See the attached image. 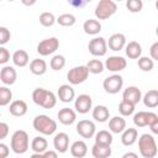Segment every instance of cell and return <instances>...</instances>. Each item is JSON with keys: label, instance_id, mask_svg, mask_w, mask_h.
<instances>
[{"label": "cell", "instance_id": "f5cc1de1", "mask_svg": "<svg viewBox=\"0 0 158 158\" xmlns=\"http://www.w3.org/2000/svg\"><path fill=\"white\" fill-rule=\"evenodd\" d=\"M156 35H157V37H158V26L156 27Z\"/></svg>", "mask_w": 158, "mask_h": 158}, {"label": "cell", "instance_id": "f907efd6", "mask_svg": "<svg viewBox=\"0 0 158 158\" xmlns=\"http://www.w3.org/2000/svg\"><path fill=\"white\" fill-rule=\"evenodd\" d=\"M84 4H85V2H80V1H79V2H72V5H74V6H79V7L83 6Z\"/></svg>", "mask_w": 158, "mask_h": 158}, {"label": "cell", "instance_id": "e0dca14e", "mask_svg": "<svg viewBox=\"0 0 158 158\" xmlns=\"http://www.w3.org/2000/svg\"><path fill=\"white\" fill-rule=\"evenodd\" d=\"M53 147L58 153H65L69 147V136L65 132H58L56 133L53 138Z\"/></svg>", "mask_w": 158, "mask_h": 158}, {"label": "cell", "instance_id": "b9f144b4", "mask_svg": "<svg viewBox=\"0 0 158 158\" xmlns=\"http://www.w3.org/2000/svg\"><path fill=\"white\" fill-rule=\"evenodd\" d=\"M10 60V52L4 46L0 47V64H5Z\"/></svg>", "mask_w": 158, "mask_h": 158}, {"label": "cell", "instance_id": "681fc988", "mask_svg": "<svg viewBox=\"0 0 158 158\" xmlns=\"http://www.w3.org/2000/svg\"><path fill=\"white\" fill-rule=\"evenodd\" d=\"M30 158H44V156H43V153H33V154H31Z\"/></svg>", "mask_w": 158, "mask_h": 158}, {"label": "cell", "instance_id": "ee69618b", "mask_svg": "<svg viewBox=\"0 0 158 158\" xmlns=\"http://www.w3.org/2000/svg\"><path fill=\"white\" fill-rule=\"evenodd\" d=\"M9 135V125L6 122H0V139H5Z\"/></svg>", "mask_w": 158, "mask_h": 158}, {"label": "cell", "instance_id": "4fadbf2b", "mask_svg": "<svg viewBox=\"0 0 158 158\" xmlns=\"http://www.w3.org/2000/svg\"><path fill=\"white\" fill-rule=\"evenodd\" d=\"M75 128L78 135L83 138H91L96 135V126L91 120H80Z\"/></svg>", "mask_w": 158, "mask_h": 158}, {"label": "cell", "instance_id": "7402d4cb", "mask_svg": "<svg viewBox=\"0 0 158 158\" xmlns=\"http://www.w3.org/2000/svg\"><path fill=\"white\" fill-rule=\"evenodd\" d=\"M125 53L130 59H139L142 57V46L137 41H131L126 44Z\"/></svg>", "mask_w": 158, "mask_h": 158}, {"label": "cell", "instance_id": "4316f807", "mask_svg": "<svg viewBox=\"0 0 158 158\" xmlns=\"http://www.w3.org/2000/svg\"><path fill=\"white\" fill-rule=\"evenodd\" d=\"M143 105L148 109H154L158 107V90L157 89H151L148 90L143 96H142Z\"/></svg>", "mask_w": 158, "mask_h": 158}, {"label": "cell", "instance_id": "9a60e30c", "mask_svg": "<svg viewBox=\"0 0 158 158\" xmlns=\"http://www.w3.org/2000/svg\"><path fill=\"white\" fill-rule=\"evenodd\" d=\"M126 36L123 33H120V32H116V33H112L110 37H109V41H107V47L109 49L114 51V52H117V51H121L126 47Z\"/></svg>", "mask_w": 158, "mask_h": 158}, {"label": "cell", "instance_id": "7a4b0ae2", "mask_svg": "<svg viewBox=\"0 0 158 158\" xmlns=\"http://www.w3.org/2000/svg\"><path fill=\"white\" fill-rule=\"evenodd\" d=\"M32 125L37 132L44 136H51L57 131V121H54L53 118H51L48 115L44 114L35 116Z\"/></svg>", "mask_w": 158, "mask_h": 158}, {"label": "cell", "instance_id": "d590c367", "mask_svg": "<svg viewBox=\"0 0 158 158\" xmlns=\"http://www.w3.org/2000/svg\"><path fill=\"white\" fill-rule=\"evenodd\" d=\"M49 67L51 69H53L54 72L62 70L65 67V57L62 54H56L52 57L51 62H49Z\"/></svg>", "mask_w": 158, "mask_h": 158}, {"label": "cell", "instance_id": "7c38bea8", "mask_svg": "<svg viewBox=\"0 0 158 158\" xmlns=\"http://www.w3.org/2000/svg\"><path fill=\"white\" fill-rule=\"evenodd\" d=\"M104 64H105V69L116 74V73L123 70L127 67V60L121 56H110L105 60Z\"/></svg>", "mask_w": 158, "mask_h": 158}, {"label": "cell", "instance_id": "816d5d0a", "mask_svg": "<svg viewBox=\"0 0 158 158\" xmlns=\"http://www.w3.org/2000/svg\"><path fill=\"white\" fill-rule=\"evenodd\" d=\"M22 2H23V4H25V5H33V4H35V2H36V1H35V0H33V1H30V2H27V1H22Z\"/></svg>", "mask_w": 158, "mask_h": 158}, {"label": "cell", "instance_id": "484cf974", "mask_svg": "<svg viewBox=\"0 0 158 158\" xmlns=\"http://www.w3.org/2000/svg\"><path fill=\"white\" fill-rule=\"evenodd\" d=\"M69 149H70V154L74 158H84L88 153V146L83 139L73 142Z\"/></svg>", "mask_w": 158, "mask_h": 158}, {"label": "cell", "instance_id": "f546056e", "mask_svg": "<svg viewBox=\"0 0 158 158\" xmlns=\"http://www.w3.org/2000/svg\"><path fill=\"white\" fill-rule=\"evenodd\" d=\"M47 148H48V142L42 136H36L31 141V149L33 151V153H44L46 151H48Z\"/></svg>", "mask_w": 158, "mask_h": 158}, {"label": "cell", "instance_id": "f6af8a7d", "mask_svg": "<svg viewBox=\"0 0 158 158\" xmlns=\"http://www.w3.org/2000/svg\"><path fill=\"white\" fill-rule=\"evenodd\" d=\"M9 153H10V149H9L7 144L1 142L0 143V158H6L9 156Z\"/></svg>", "mask_w": 158, "mask_h": 158}, {"label": "cell", "instance_id": "836d02e7", "mask_svg": "<svg viewBox=\"0 0 158 158\" xmlns=\"http://www.w3.org/2000/svg\"><path fill=\"white\" fill-rule=\"evenodd\" d=\"M77 22V17L73 14H62L57 17V23L63 26V27H70L73 25H75Z\"/></svg>", "mask_w": 158, "mask_h": 158}, {"label": "cell", "instance_id": "d4e9b609", "mask_svg": "<svg viewBox=\"0 0 158 158\" xmlns=\"http://www.w3.org/2000/svg\"><path fill=\"white\" fill-rule=\"evenodd\" d=\"M93 118L96 122H106L110 118V111L105 105H96L95 107H93Z\"/></svg>", "mask_w": 158, "mask_h": 158}, {"label": "cell", "instance_id": "cb8c5ba5", "mask_svg": "<svg viewBox=\"0 0 158 158\" xmlns=\"http://www.w3.org/2000/svg\"><path fill=\"white\" fill-rule=\"evenodd\" d=\"M138 139V131L137 128H133V127H128L126 128L122 133H121V142L123 146H132L137 142Z\"/></svg>", "mask_w": 158, "mask_h": 158}, {"label": "cell", "instance_id": "d6986e66", "mask_svg": "<svg viewBox=\"0 0 158 158\" xmlns=\"http://www.w3.org/2000/svg\"><path fill=\"white\" fill-rule=\"evenodd\" d=\"M57 96L62 102H72L75 99V91L70 84H62L57 90Z\"/></svg>", "mask_w": 158, "mask_h": 158}, {"label": "cell", "instance_id": "52a82bcc", "mask_svg": "<svg viewBox=\"0 0 158 158\" xmlns=\"http://www.w3.org/2000/svg\"><path fill=\"white\" fill-rule=\"evenodd\" d=\"M123 86V78L120 74H111L102 81V88L107 94H117Z\"/></svg>", "mask_w": 158, "mask_h": 158}, {"label": "cell", "instance_id": "3957f363", "mask_svg": "<svg viewBox=\"0 0 158 158\" xmlns=\"http://www.w3.org/2000/svg\"><path fill=\"white\" fill-rule=\"evenodd\" d=\"M138 151L143 158H154L158 153V147L154 137L151 133H143L138 138Z\"/></svg>", "mask_w": 158, "mask_h": 158}, {"label": "cell", "instance_id": "9f6ffc18", "mask_svg": "<svg viewBox=\"0 0 158 158\" xmlns=\"http://www.w3.org/2000/svg\"><path fill=\"white\" fill-rule=\"evenodd\" d=\"M17 158H20V157H17Z\"/></svg>", "mask_w": 158, "mask_h": 158}, {"label": "cell", "instance_id": "74e56055", "mask_svg": "<svg viewBox=\"0 0 158 158\" xmlns=\"http://www.w3.org/2000/svg\"><path fill=\"white\" fill-rule=\"evenodd\" d=\"M56 22H57L56 16L52 12H49V11H44V12H42L40 15V23L42 26H44V27H51Z\"/></svg>", "mask_w": 158, "mask_h": 158}, {"label": "cell", "instance_id": "8d00e7d4", "mask_svg": "<svg viewBox=\"0 0 158 158\" xmlns=\"http://www.w3.org/2000/svg\"><path fill=\"white\" fill-rule=\"evenodd\" d=\"M137 65L142 72H151L154 67V60L151 57H146L142 56L138 60H137Z\"/></svg>", "mask_w": 158, "mask_h": 158}, {"label": "cell", "instance_id": "5bb4252c", "mask_svg": "<svg viewBox=\"0 0 158 158\" xmlns=\"http://www.w3.org/2000/svg\"><path fill=\"white\" fill-rule=\"evenodd\" d=\"M142 91L138 86H135V85H131V86H127L123 93H122V100L132 104V105H137L141 100H142Z\"/></svg>", "mask_w": 158, "mask_h": 158}, {"label": "cell", "instance_id": "44dd1931", "mask_svg": "<svg viewBox=\"0 0 158 158\" xmlns=\"http://www.w3.org/2000/svg\"><path fill=\"white\" fill-rule=\"evenodd\" d=\"M126 130V120L122 116H114L109 120V131L111 133H122Z\"/></svg>", "mask_w": 158, "mask_h": 158}, {"label": "cell", "instance_id": "bcb514c9", "mask_svg": "<svg viewBox=\"0 0 158 158\" xmlns=\"http://www.w3.org/2000/svg\"><path fill=\"white\" fill-rule=\"evenodd\" d=\"M44 158H58V152L56 149H48L43 153Z\"/></svg>", "mask_w": 158, "mask_h": 158}, {"label": "cell", "instance_id": "4dcf8cb0", "mask_svg": "<svg viewBox=\"0 0 158 158\" xmlns=\"http://www.w3.org/2000/svg\"><path fill=\"white\" fill-rule=\"evenodd\" d=\"M111 146H102V144H96L91 147V154L94 158H110L111 156Z\"/></svg>", "mask_w": 158, "mask_h": 158}, {"label": "cell", "instance_id": "277c9868", "mask_svg": "<svg viewBox=\"0 0 158 158\" xmlns=\"http://www.w3.org/2000/svg\"><path fill=\"white\" fill-rule=\"evenodd\" d=\"M10 147L14 153L16 154H23L28 151L30 147V138L28 133L25 130H17L12 133L10 139Z\"/></svg>", "mask_w": 158, "mask_h": 158}, {"label": "cell", "instance_id": "9c48e42d", "mask_svg": "<svg viewBox=\"0 0 158 158\" xmlns=\"http://www.w3.org/2000/svg\"><path fill=\"white\" fill-rule=\"evenodd\" d=\"M107 41L104 37H94L89 41L88 49L89 53L94 57H102L107 53Z\"/></svg>", "mask_w": 158, "mask_h": 158}, {"label": "cell", "instance_id": "f35d334b", "mask_svg": "<svg viewBox=\"0 0 158 158\" xmlns=\"http://www.w3.org/2000/svg\"><path fill=\"white\" fill-rule=\"evenodd\" d=\"M118 112L121 114V116H131L133 112H135V105L125 101V100H121V102L118 104Z\"/></svg>", "mask_w": 158, "mask_h": 158}, {"label": "cell", "instance_id": "ba28073f", "mask_svg": "<svg viewBox=\"0 0 158 158\" xmlns=\"http://www.w3.org/2000/svg\"><path fill=\"white\" fill-rule=\"evenodd\" d=\"M59 48V40L57 37H48L46 40H42L37 44V53L42 57L53 54Z\"/></svg>", "mask_w": 158, "mask_h": 158}, {"label": "cell", "instance_id": "d6a6232c", "mask_svg": "<svg viewBox=\"0 0 158 158\" xmlns=\"http://www.w3.org/2000/svg\"><path fill=\"white\" fill-rule=\"evenodd\" d=\"M85 65L90 74H101L105 69V64L100 59H90Z\"/></svg>", "mask_w": 158, "mask_h": 158}, {"label": "cell", "instance_id": "e575fe53", "mask_svg": "<svg viewBox=\"0 0 158 158\" xmlns=\"http://www.w3.org/2000/svg\"><path fill=\"white\" fill-rule=\"evenodd\" d=\"M12 91L7 86H0V106H6L12 102Z\"/></svg>", "mask_w": 158, "mask_h": 158}, {"label": "cell", "instance_id": "7dc6e473", "mask_svg": "<svg viewBox=\"0 0 158 158\" xmlns=\"http://www.w3.org/2000/svg\"><path fill=\"white\" fill-rule=\"evenodd\" d=\"M149 130H151V132H152V133L158 135V120H156V121L149 126Z\"/></svg>", "mask_w": 158, "mask_h": 158}, {"label": "cell", "instance_id": "8fae6325", "mask_svg": "<svg viewBox=\"0 0 158 158\" xmlns=\"http://www.w3.org/2000/svg\"><path fill=\"white\" fill-rule=\"evenodd\" d=\"M74 109L77 114L85 115L90 110H93V99L88 94H80L74 100Z\"/></svg>", "mask_w": 158, "mask_h": 158}, {"label": "cell", "instance_id": "c3c4849f", "mask_svg": "<svg viewBox=\"0 0 158 158\" xmlns=\"http://www.w3.org/2000/svg\"><path fill=\"white\" fill-rule=\"evenodd\" d=\"M121 158H138V154L135 152H126Z\"/></svg>", "mask_w": 158, "mask_h": 158}, {"label": "cell", "instance_id": "ffe728a7", "mask_svg": "<svg viewBox=\"0 0 158 158\" xmlns=\"http://www.w3.org/2000/svg\"><path fill=\"white\" fill-rule=\"evenodd\" d=\"M27 110H28V107H27L26 101L20 100V99L19 100H14L10 104V106H9L10 115H12L15 117H22V116H25L27 114Z\"/></svg>", "mask_w": 158, "mask_h": 158}, {"label": "cell", "instance_id": "60d3db41", "mask_svg": "<svg viewBox=\"0 0 158 158\" xmlns=\"http://www.w3.org/2000/svg\"><path fill=\"white\" fill-rule=\"evenodd\" d=\"M11 38V33L10 31L5 27V26H0V46L6 44Z\"/></svg>", "mask_w": 158, "mask_h": 158}, {"label": "cell", "instance_id": "8992f818", "mask_svg": "<svg viewBox=\"0 0 158 158\" xmlns=\"http://www.w3.org/2000/svg\"><path fill=\"white\" fill-rule=\"evenodd\" d=\"M89 74L90 73L86 65H78V67H73L72 69H69V72L67 73V79L70 85H78V84L84 83L88 79Z\"/></svg>", "mask_w": 158, "mask_h": 158}, {"label": "cell", "instance_id": "2e32d148", "mask_svg": "<svg viewBox=\"0 0 158 158\" xmlns=\"http://www.w3.org/2000/svg\"><path fill=\"white\" fill-rule=\"evenodd\" d=\"M16 79H17V72L12 65H4L1 68V70H0V80L5 86L15 84Z\"/></svg>", "mask_w": 158, "mask_h": 158}, {"label": "cell", "instance_id": "30bf717a", "mask_svg": "<svg viewBox=\"0 0 158 158\" xmlns=\"http://www.w3.org/2000/svg\"><path fill=\"white\" fill-rule=\"evenodd\" d=\"M156 120H158V116L152 111H138L133 115V123L137 127L151 126Z\"/></svg>", "mask_w": 158, "mask_h": 158}, {"label": "cell", "instance_id": "83f0119b", "mask_svg": "<svg viewBox=\"0 0 158 158\" xmlns=\"http://www.w3.org/2000/svg\"><path fill=\"white\" fill-rule=\"evenodd\" d=\"M83 30L86 35L95 36L101 31V23L96 19H89L83 23Z\"/></svg>", "mask_w": 158, "mask_h": 158}, {"label": "cell", "instance_id": "ac0fdd59", "mask_svg": "<svg viewBox=\"0 0 158 158\" xmlns=\"http://www.w3.org/2000/svg\"><path fill=\"white\" fill-rule=\"evenodd\" d=\"M57 118H58V121L62 125L69 126V125L75 122V120H77V111L70 109V107H63V109H60L58 111Z\"/></svg>", "mask_w": 158, "mask_h": 158}, {"label": "cell", "instance_id": "1f68e13d", "mask_svg": "<svg viewBox=\"0 0 158 158\" xmlns=\"http://www.w3.org/2000/svg\"><path fill=\"white\" fill-rule=\"evenodd\" d=\"M114 138L112 133L107 130H100L95 135V143L96 144H102V146H111Z\"/></svg>", "mask_w": 158, "mask_h": 158}, {"label": "cell", "instance_id": "6da1fadb", "mask_svg": "<svg viewBox=\"0 0 158 158\" xmlns=\"http://www.w3.org/2000/svg\"><path fill=\"white\" fill-rule=\"evenodd\" d=\"M32 100L36 105L43 109H53L57 104L56 94L44 88H36L32 91Z\"/></svg>", "mask_w": 158, "mask_h": 158}, {"label": "cell", "instance_id": "db71d44e", "mask_svg": "<svg viewBox=\"0 0 158 158\" xmlns=\"http://www.w3.org/2000/svg\"><path fill=\"white\" fill-rule=\"evenodd\" d=\"M156 9H157V10H158V0H157V1H156Z\"/></svg>", "mask_w": 158, "mask_h": 158}, {"label": "cell", "instance_id": "11a10c76", "mask_svg": "<svg viewBox=\"0 0 158 158\" xmlns=\"http://www.w3.org/2000/svg\"><path fill=\"white\" fill-rule=\"evenodd\" d=\"M157 116H158V111H157Z\"/></svg>", "mask_w": 158, "mask_h": 158}, {"label": "cell", "instance_id": "ab89813d", "mask_svg": "<svg viewBox=\"0 0 158 158\" xmlns=\"http://www.w3.org/2000/svg\"><path fill=\"white\" fill-rule=\"evenodd\" d=\"M126 7L132 14L139 12L143 9V1L142 0H127L126 1Z\"/></svg>", "mask_w": 158, "mask_h": 158}, {"label": "cell", "instance_id": "7bdbcfd3", "mask_svg": "<svg viewBox=\"0 0 158 158\" xmlns=\"http://www.w3.org/2000/svg\"><path fill=\"white\" fill-rule=\"evenodd\" d=\"M149 54H151V58L153 60H157L158 62V41L154 42L151 47H149Z\"/></svg>", "mask_w": 158, "mask_h": 158}, {"label": "cell", "instance_id": "5b68a950", "mask_svg": "<svg viewBox=\"0 0 158 158\" xmlns=\"http://www.w3.org/2000/svg\"><path fill=\"white\" fill-rule=\"evenodd\" d=\"M117 11V4L112 0H100L95 6V17L96 20H107Z\"/></svg>", "mask_w": 158, "mask_h": 158}, {"label": "cell", "instance_id": "f1b7e54d", "mask_svg": "<svg viewBox=\"0 0 158 158\" xmlns=\"http://www.w3.org/2000/svg\"><path fill=\"white\" fill-rule=\"evenodd\" d=\"M30 72L35 75H43L47 72V63L42 58L32 59L30 63Z\"/></svg>", "mask_w": 158, "mask_h": 158}, {"label": "cell", "instance_id": "603a6c76", "mask_svg": "<svg viewBox=\"0 0 158 158\" xmlns=\"http://www.w3.org/2000/svg\"><path fill=\"white\" fill-rule=\"evenodd\" d=\"M11 59H12V63L16 67H19V68H23L28 63H31L30 62V56H28V53L25 49H17V51H15L12 53Z\"/></svg>", "mask_w": 158, "mask_h": 158}]
</instances>
